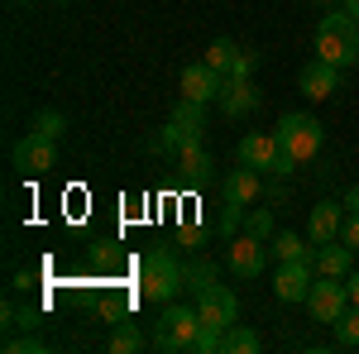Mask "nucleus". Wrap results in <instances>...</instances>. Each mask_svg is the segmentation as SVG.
Here are the masks:
<instances>
[{"instance_id": "c85d7f7f", "label": "nucleus", "mask_w": 359, "mask_h": 354, "mask_svg": "<svg viewBox=\"0 0 359 354\" xmlns=\"http://www.w3.org/2000/svg\"><path fill=\"white\" fill-rule=\"evenodd\" d=\"M340 240H345L350 249H359V216H355V211H345V225H340Z\"/></svg>"}, {"instance_id": "39448f33", "label": "nucleus", "mask_w": 359, "mask_h": 354, "mask_svg": "<svg viewBox=\"0 0 359 354\" xmlns=\"http://www.w3.org/2000/svg\"><path fill=\"white\" fill-rule=\"evenodd\" d=\"M269 240H259V235H235V240H225V268L235 273L240 282H254L259 273L269 268Z\"/></svg>"}, {"instance_id": "aec40b11", "label": "nucleus", "mask_w": 359, "mask_h": 354, "mask_svg": "<svg viewBox=\"0 0 359 354\" xmlns=\"http://www.w3.org/2000/svg\"><path fill=\"white\" fill-rule=\"evenodd\" d=\"M221 354H259V330H249V326H235L221 335Z\"/></svg>"}, {"instance_id": "dca6fc26", "label": "nucleus", "mask_w": 359, "mask_h": 354, "mask_svg": "<svg viewBox=\"0 0 359 354\" xmlns=\"http://www.w3.org/2000/svg\"><path fill=\"white\" fill-rule=\"evenodd\" d=\"M278 135H245L240 139V149H235V158L245 168H259V172H273V163H278Z\"/></svg>"}, {"instance_id": "a878e982", "label": "nucleus", "mask_w": 359, "mask_h": 354, "mask_svg": "<svg viewBox=\"0 0 359 354\" xmlns=\"http://www.w3.org/2000/svg\"><path fill=\"white\" fill-rule=\"evenodd\" d=\"M29 130H34V135H43V139H62V130H67V115H62V110H39Z\"/></svg>"}, {"instance_id": "9b49d317", "label": "nucleus", "mask_w": 359, "mask_h": 354, "mask_svg": "<svg viewBox=\"0 0 359 354\" xmlns=\"http://www.w3.org/2000/svg\"><path fill=\"white\" fill-rule=\"evenodd\" d=\"M311 282H316L311 259H302V264H278V273H273V297L278 301H306Z\"/></svg>"}, {"instance_id": "f8f14e48", "label": "nucleus", "mask_w": 359, "mask_h": 354, "mask_svg": "<svg viewBox=\"0 0 359 354\" xmlns=\"http://www.w3.org/2000/svg\"><path fill=\"white\" fill-rule=\"evenodd\" d=\"M311 268L321 273V278H350L355 273V249L345 245V240H326V245L311 249Z\"/></svg>"}, {"instance_id": "e433bc0d", "label": "nucleus", "mask_w": 359, "mask_h": 354, "mask_svg": "<svg viewBox=\"0 0 359 354\" xmlns=\"http://www.w3.org/2000/svg\"><path fill=\"white\" fill-rule=\"evenodd\" d=\"M57 5H62V0H57Z\"/></svg>"}, {"instance_id": "7c9ffc66", "label": "nucleus", "mask_w": 359, "mask_h": 354, "mask_svg": "<svg viewBox=\"0 0 359 354\" xmlns=\"http://www.w3.org/2000/svg\"><path fill=\"white\" fill-rule=\"evenodd\" d=\"M177 245H182V249H201V230H192V225H187V230L177 235Z\"/></svg>"}, {"instance_id": "c9c22d12", "label": "nucleus", "mask_w": 359, "mask_h": 354, "mask_svg": "<svg viewBox=\"0 0 359 354\" xmlns=\"http://www.w3.org/2000/svg\"><path fill=\"white\" fill-rule=\"evenodd\" d=\"M15 5H29V0H15Z\"/></svg>"}, {"instance_id": "f3484780", "label": "nucleus", "mask_w": 359, "mask_h": 354, "mask_svg": "<svg viewBox=\"0 0 359 354\" xmlns=\"http://www.w3.org/2000/svg\"><path fill=\"white\" fill-rule=\"evenodd\" d=\"M254 106H259V91H254V82H249V77H225V86H221V115H230V120H245Z\"/></svg>"}, {"instance_id": "a211bd4d", "label": "nucleus", "mask_w": 359, "mask_h": 354, "mask_svg": "<svg viewBox=\"0 0 359 354\" xmlns=\"http://www.w3.org/2000/svg\"><path fill=\"white\" fill-rule=\"evenodd\" d=\"M311 240L306 235H273L269 240V254H273L278 264H302V259H311Z\"/></svg>"}, {"instance_id": "1a4fd4ad", "label": "nucleus", "mask_w": 359, "mask_h": 354, "mask_svg": "<svg viewBox=\"0 0 359 354\" xmlns=\"http://www.w3.org/2000/svg\"><path fill=\"white\" fill-rule=\"evenodd\" d=\"M177 86H182V96L187 101H201V106H211V101H221V86H225V77L201 57V62H187L182 67V77H177Z\"/></svg>"}, {"instance_id": "bb28decb", "label": "nucleus", "mask_w": 359, "mask_h": 354, "mask_svg": "<svg viewBox=\"0 0 359 354\" xmlns=\"http://www.w3.org/2000/svg\"><path fill=\"white\" fill-rule=\"evenodd\" d=\"M43 350H48V345H43L34 330H29V335H20V340H5V354H43Z\"/></svg>"}, {"instance_id": "cd10ccee", "label": "nucleus", "mask_w": 359, "mask_h": 354, "mask_svg": "<svg viewBox=\"0 0 359 354\" xmlns=\"http://www.w3.org/2000/svg\"><path fill=\"white\" fill-rule=\"evenodd\" d=\"M254 67H259V53L240 48V57H235V72H230V77H254Z\"/></svg>"}, {"instance_id": "2eb2a0df", "label": "nucleus", "mask_w": 359, "mask_h": 354, "mask_svg": "<svg viewBox=\"0 0 359 354\" xmlns=\"http://www.w3.org/2000/svg\"><path fill=\"white\" fill-rule=\"evenodd\" d=\"M177 177H182L187 187H206V182H216V158H211L201 144H187V149L177 154Z\"/></svg>"}, {"instance_id": "f03ea898", "label": "nucleus", "mask_w": 359, "mask_h": 354, "mask_svg": "<svg viewBox=\"0 0 359 354\" xmlns=\"http://www.w3.org/2000/svg\"><path fill=\"white\" fill-rule=\"evenodd\" d=\"M316 57L321 62H331V67H355L359 62V20L355 15H326L321 25H316Z\"/></svg>"}, {"instance_id": "5701e85b", "label": "nucleus", "mask_w": 359, "mask_h": 354, "mask_svg": "<svg viewBox=\"0 0 359 354\" xmlns=\"http://www.w3.org/2000/svg\"><path fill=\"white\" fill-rule=\"evenodd\" d=\"M211 282H216V264H206V259L182 268V292H192V297H196V292H206Z\"/></svg>"}, {"instance_id": "4468645a", "label": "nucleus", "mask_w": 359, "mask_h": 354, "mask_svg": "<svg viewBox=\"0 0 359 354\" xmlns=\"http://www.w3.org/2000/svg\"><path fill=\"white\" fill-rule=\"evenodd\" d=\"M297 86H302L306 101H326V96L340 91V67L321 62V57H311V62L302 67V77H297Z\"/></svg>"}, {"instance_id": "4be33fe9", "label": "nucleus", "mask_w": 359, "mask_h": 354, "mask_svg": "<svg viewBox=\"0 0 359 354\" xmlns=\"http://www.w3.org/2000/svg\"><path fill=\"white\" fill-rule=\"evenodd\" d=\"M335 345L340 350H359V306L350 301L345 311H340V321H335Z\"/></svg>"}, {"instance_id": "20e7f679", "label": "nucleus", "mask_w": 359, "mask_h": 354, "mask_svg": "<svg viewBox=\"0 0 359 354\" xmlns=\"http://www.w3.org/2000/svg\"><path fill=\"white\" fill-rule=\"evenodd\" d=\"M273 135H278V149H283L287 158H297V163L316 158L321 144H326V130H321V120H316L311 110H287V115L278 120Z\"/></svg>"}, {"instance_id": "b1692460", "label": "nucleus", "mask_w": 359, "mask_h": 354, "mask_svg": "<svg viewBox=\"0 0 359 354\" xmlns=\"http://www.w3.org/2000/svg\"><path fill=\"white\" fill-rule=\"evenodd\" d=\"M235 57H240V48H235L230 39H216V43L206 48V62H211L221 77H230V72H235Z\"/></svg>"}, {"instance_id": "473e14b6", "label": "nucleus", "mask_w": 359, "mask_h": 354, "mask_svg": "<svg viewBox=\"0 0 359 354\" xmlns=\"http://www.w3.org/2000/svg\"><path fill=\"white\" fill-rule=\"evenodd\" d=\"M345 211H355V216H359V187H350V196H345Z\"/></svg>"}, {"instance_id": "2f4dec72", "label": "nucleus", "mask_w": 359, "mask_h": 354, "mask_svg": "<svg viewBox=\"0 0 359 354\" xmlns=\"http://www.w3.org/2000/svg\"><path fill=\"white\" fill-rule=\"evenodd\" d=\"M345 287H350V301H355V306H359V268L350 273V278H345Z\"/></svg>"}, {"instance_id": "6e6552de", "label": "nucleus", "mask_w": 359, "mask_h": 354, "mask_svg": "<svg viewBox=\"0 0 359 354\" xmlns=\"http://www.w3.org/2000/svg\"><path fill=\"white\" fill-rule=\"evenodd\" d=\"M15 168L25 172V177H43V172H53L57 168V139H43V135H34L29 130L20 144H15Z\"/></svg>"}, {"instance_id": "f704fd0d", "label": "nucleus", "mask_w": 359, "mask_h": 354, "mask_svg": "<svg viewBox=\"0 0 359 354\" xmlns=\"http://www.w3.org/2000/svg\"><path fill=\"white\" fill-rule=\"evenodd\" d=\"M311 5H326V0H311Z\"/></svg>"}, {"instance_id": "7ed1b4c3", "label": "nucleus", "mask_w": 359, "mask_h": 354, "mask_svg": "<svg viewBox=\"0 0 359 354\" xmlns=\"http://www.w3.org/2000/svg\"><path fill=\"white\" fill-rule=\"evenodd\" d=\"M196 335H201V316H196V306H177V301H168L163 311H158V321H154V350L192 354Z\"/></svg>"}, {"instance_id": "0eeeda50", "label": "nucleus", "mask_w": 359, "mask_h": 354, "mask_svg": "<svg viewBox=\"0 0 359 354\" xmlns=\"http://www.w3.org/2000/svg\"><path fill=\"white\" fill-rule=\"evenodd\" d=\"M345 306H350V287H345V278H321V273H316V282H311V292H306V311H311V321L335 326Z\"/></svg>"}, {"instance_id": "f257e3e1", "label": "nucleus", "mask_w": 359, "mask_h": 354, "mask_svg": "<svg viewBox=\"0 0 359 354\" xmlns=\"http://www.w3.org/2000/svg\"><path fill=\"white\" fill-rule=\"evenodd\" d=\"M139 292H144V301H154V306L177 301V292H182V264H177V254L168 245L144 254V264H139Z\"/></svg>"}, {"instance_id": "ddd939ff", "label": "nucleus", "mask_w": 359, "mask_h": 354, "mask_svg": "<svg viewBox=\"0 0 359 354\" xmlns=\"http://www.w3.org/2000/svg\"><path fill=\"white\" fill-rule=\"evenodd\" d=\"M340 225H345V201H316L311 216H306V240L311 245L340 240Z\"/></svg>"}, {"instance_id": "72a5a7b5", "label": "nucleus", "mask_w": 359, "mask_h": 354, "mask_svg": "<svg viewBox=\"0 0 359 354\" xmlns=\"http://www.w3.org/2000/svg\"><path fill=\"white\" fill-rule=\"evenodd\" d=\"M340 10H345V15H355V20H359V0H340Z\"/></svg>"}, {"instance_id": "9d476101", "label": "nucleus", "mask_w": 359, "mask_h": 354, "mask_svg": "<svg viewBox=\"0 0 359 354\" xmlns=\"http://www.w3.org/2000/svg\"><path fill=\"white\" fill-rule=\"evenodd\" d=\"M259 196H264V172H259V168H230V172H225L221 177V201H230V206H254V201H259Z\"/></svg>"}, {"instance_id": "423d86ee", "label": "nucleus", "mask_w": 359, "mask_h": 354, "mask_svg": "<svg viewBox=\"0 0 359 354\" xmlns=\"http://www.w3.org/2000/svg\"><path fill=\"white\" fill-rule=\"evenodd\" d=\"M196 316H201V330L225 335V330L240 321V297H235L225 282H211L206 292H196Z\"/></svg>"}, {"instance_id": "c756f323", "label": "nucleus", "mask_w": 359, "mask_h": 354, "mask_svg": "<svg viewBox=\"0 0 359 354\" xmlns=\"http://www.w3.org/2000/svg\"><path fill=\"white\" fill-rule=\"evenodd\" d=\"M5 316H10V326H20V330L39 326V311H5Z\"/></svg>"}, {"instance_id": "393cba45", "label": "nucleus", "mask_w": 359, "mask_h": 354, "mask_svg": "<svg viewBox=\"0 0 359 354\" xmlns=\"http://www.w3.org/2000/svg\"><path fill=\"white\" fill-rule=\"evenodd\" d=\"M245 235L273 240V206H249L245 211Z\"/></svg>"}, {"instance_id": "412c9836", "label": "nucleus", "mask_w": 359, "mask_h": 354, "mask_svg": "<svg viewBox=\"0 0 359 354\" xmlns=\"http://www.w3.org/2000/svg\"><path fill=\"white\" fill-rule=\"evenodd\" d=\"M172 120H177L182 130H192V135H206V106H201V101H187V96H177V106H172Z\"/></svg>"}, {"instance_id": "6ab92c4d", "label": "nucleus", "mask_w": 359, "mask_h": 354, "mask_svg": "<svg viewBox=\"0 0 359 354\" xmlns=\"http://www.w3.org/2000/svg\"><path fill=\"white\" fill-rule=\"evenodd\" d=\"M106 350L111 354H139L144 350V330H139L135 321H120V326L111 330V340H106Z\"/></svg>"}]
</instances>
